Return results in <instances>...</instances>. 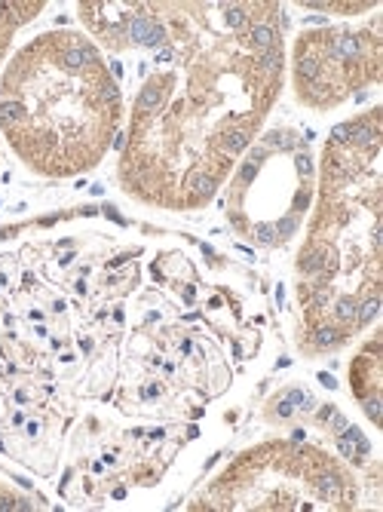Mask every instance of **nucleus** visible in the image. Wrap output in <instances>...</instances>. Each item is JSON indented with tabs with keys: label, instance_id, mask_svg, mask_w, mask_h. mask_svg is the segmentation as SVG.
Here are the masks:
<instances>
[{
	"label": "nucleus",
	"instance_id": "nucleus-1",
	"mask_svg": "<svg viewBox=\"0 0 383 512\" xmlns=\"http://www.w3.org/2000/svg\"><path fill=\"white\" fill-rule=\"evenodd\" d=\"M120 120V89L99 50L74 31L43 34L0 86V126L13 151L53 178L99 166Z\"/></svg>",
	"mask_w": 383,
	"mask_h": 512
},
{
	"label": "nucleus",
	"instance_id": "nucleus-2",
	"mask_svg": "<svg viewBox=\"0 0 383 512\" xmlns=\"http://www.w3.org/2000/svg\"><path fill=\"white\" fill-rule=\"evenodd\" d=\"M377 31H319L304 34L295 53V83L301 102L331 108L344 102L362 83L380 77Z\"/></svg>",
	"mask_w": 383,
	"mask_h": 512
}]
</instances>
